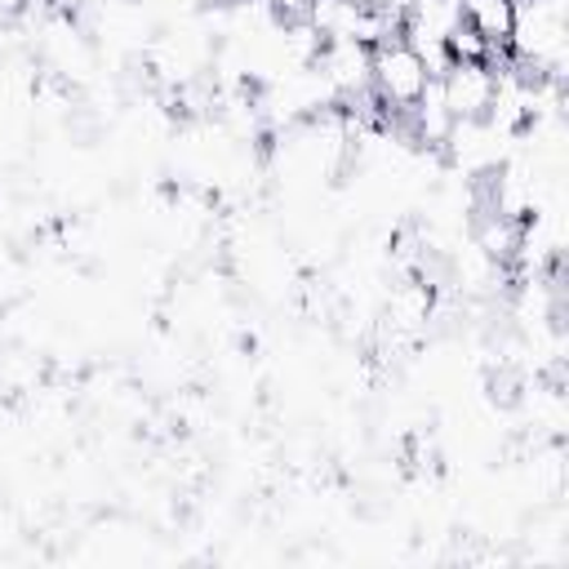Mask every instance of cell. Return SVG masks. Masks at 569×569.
Returning a JSON list of instances; mask_svg holds the SVG:
<instances>
[{
    "instance_id": "1",
    "label": "cell",
    "mask_w": 569,
    "mask_h": 569,
    "mask_svg": "<svg viewBox=\"0 0 569 569\" xmlns=\"http://www.w3.org/2000/svg\"><path fill=\"white\" fill-rule=\"evenodd\" d=\"M431 80L427 62L405 44V36H391L382 44H373V58H369V89L373 98L387 107V111H409L413 98L422 93V84Z\"/></svg>"
},
{
    "instance_id": "2",
    "label": "cell",
    "mask_w": 569,
    "mask_h": 569,
    "mask_svg": "<svg viewBox=\"0 0 569 569\" xmlns=\"http://www.w3.org/2000/svg\"><path fill=\"white\" fill-rule=\"evenodd\" d=\"M369 58H373V49L360 44V40H325V44H320L316 71H320L325 84L333 89L338 107H342V102H356V98H365V93H373V89H369Z\"/></svg>"
},
{
    "instance_id": "3",
    "label": "cell",
    "mask_w": 569,
    "mask_h": 569,
    "mask_svg": "<svg viewBox=\"0 0 569 569\" xmlns=\"http://www.w3.org/2000/svg\"><path fill=\"white\" fill-rule=\"evenodd\" d=\"M453 120H480L493 98V62H445L436 76Z\"/></svg>"
},
{
    "instance_id": "4",
    "label": "cell",
    "mask_w": 569,
    "mask_h": 569,
    "mask_svg": "<svg viewBox=\"0 0 569 569\" xmlns=\"http://www.w3.org/2000/svg\"><path fill=\"white\" fill-rule=\"evenodd\" d=\"M405 116L413 120V138H418V142L440 147V138H445V133H449V124H453V111H449L445 89H440V80H436V76L422 84V93L413 98V107H409Z\"/></svg>"
},
{
    "instance_id": "5",
    "label": "cell",
    "mask_w": 569,
    "mask_h": 569,
    "mask_svg": "<svg viewBox=\"0 0 569 569\" xmlns=\"http://www.w3.org/2000/svg\"><path fill=\"white\" fill-rule=\"evenodd\" d=\"M458 9L471 31H480L493 49H507V36L516 22V0H458Z\"/></svg>"
},
{
    "instance_id": "6",
    "label": "cell",
    "mask_w": 569,
    "mask_h": 569,
    "mask_svg": "<svg viewBox=\"0 0 569 569\" xmlns=\"http://www.w3.org/2000/svg\"><path fill=\"white\" fill-rule=\"evenodd\" d=\"M445 53H449V62H489V58H493V44H489L480 31H471L467 22H458V27L445 36Z\"/></svg>"
},
{
    "instance_id": "7",
    "label": "cell",
    "mask_w": 569,
    "mask_h": 569,
    "mask_svg": "<svg viewBox=\"0 0 569 569\" xmlns=\"http://www.w3.org/2000/svg\"><path fill=\"white\" fill-rule=\"evenodd\" d=\"M369 4H378V9H382V13H391L396 22H405V13L413 9V0H369Z\"/></svg>"
},
{
    "instance_id": "8",
    "label": "cell",
    "mask_w": 569,
    "mask_h": 569,
    "mask_svg": "<svg viewBox=\"0 0 569 569\" xmlns=\"http://www.w3.org/2000/svg\"><path fill=\"white\" fill-rule=\"evenodd\" d=\"M93 4H98V0H53V9H58V13H71V18H76V13H89Z\"/></svg>"
},
{
    "instance_id": "9",
    "label": "cell",
    "mask_w": 569,
    "mask_h": 569,
    "mask_svg": "<svg viewBox=\"0 0 569 569\" xmlns=\"http://www.w3.org/2000/svg\"><path fill=\"white\" fill-rule=\"evenodd\" d=\"M276 4V13H284V18H298L302 9H307V0H271Z\"/></svg>"
},
{
    "instance_id": "10",
    "label": "cell",
    "mask_w": 569,
    "mask_h": 569,
    "mask_svg": "<svg viewBox=\"0 0 569 569\" xmlns=\"http://www.w3.org/2000/svg\"><path fill=\"white\" fill-rule=\"evenodd\" d=\"M218 4H222V0H218Z\"/></svg>"
}]
</instances>
